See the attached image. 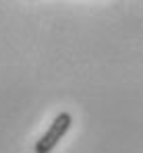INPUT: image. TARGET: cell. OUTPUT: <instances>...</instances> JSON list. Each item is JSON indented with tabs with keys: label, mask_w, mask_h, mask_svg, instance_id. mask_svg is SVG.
Listing matches in <instances>:
<instances>
[{
	"label": "cell",
	"mask_w": 143,
	"mask_h": 153,
	"mask_svg": "<svg viewBox=\"0 0 143 153\" xmlns=\"http://www.w3.org/2000/svg\"><path fill=\"white\" fill-rule=\"evenodd\" d=\"M73 126V116L71 112H60L54 116V120L50 122L48 130L35 141L33 145V151L35 153H52L56 149V145L64 139V134L71 130Z\"/></svg>",
	"instance_id": "cell-1"
}]
</instances>
